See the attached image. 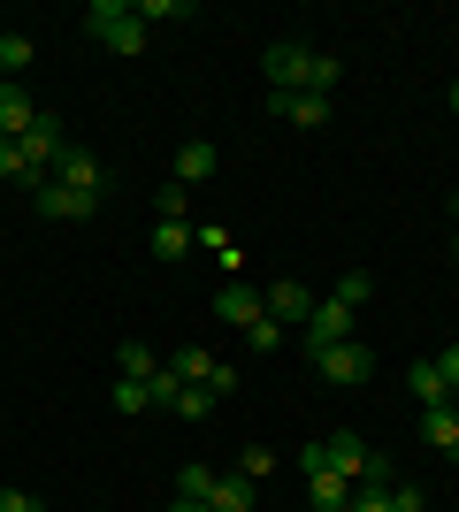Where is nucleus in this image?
Returning <instances> with one entry per match:
<instances>
[{
    "label": "nucleus",
    "instance_id": "16",
    "mask_svg": "<svg viewBox=\"0 0 459 512\" xmlns=\"http://www.w3.org/2000/svg\"><path fill=\"white\" fill-rule=\"evenodd\" d=\"M452 436H459V398H452V406H421V444L444 451Z\"/></svg>",
    "mask_w": 459,
    "mask_h": 512
},
{
    "label": "nucleus",
    "instance_id": "22",
    "mask_svg": "<svg viewBox=\"0 0 459 512\" xmlns=\"http://www.w3.org/2000/svg\"><path fill=\"white\" fill-rule=\"evenodd\" d=\"M23 69H31V39H16V31H8V39H0V77L16 85Z\"/></svg>",
    "mask_w": 459,
    "mask_h": 512
},
{
    "label": "nucleus",
    "instance_id": "4",
    "mask_svg": "<svg viewBox=\"0 0 459 512\" xmlns=\"http://www.w3.org/2000/svg\"><path fill=\"white\" fill-rule=\"evenodd\" d=\"M314 367H322V383H368L375 352L368 344H329V352H314Z\"/></svg>",
    "mask_w": 459,
    "mask_h": 512
},
{
    "label": "nucleus",
    "instance_id": "30",
    "mask_svg": "<svg viewBox=\"0 0 459 512\" xmlns=\"http://www.w3.org/2000/svg\"><path fill=\"white\" fill-rule=\"evenodd\" d=\"M268 467H276V451H261V444H253V451H245V459H238V474H245V482H261Z\"/></svg>",
    "mask_w": 459,
    "mask_h": 512
},
{
    "label": "nucleus",
    "instance_id": "36",
    "mask_svg": "<svg viewBox=\"0 0 459 512\" xmlns=\"http://www.w3.org/2000/svg\"><path fill=\"white\" fill-rule=\"evenodd\" d=\"M169 512H215V505H199V497H176V505Z\"/></svg>",
    "mask_w": 459,
    "mask_h": 512
},
{
    "label": "nucleus",
    "instance_id": "13",
    "mask_svg": "<svg viewBox=\"0 0 459 512\" xmlns=\"http://www.w3.org/2000/svg\"><path fill=\"white\" fill-rule=\"evenodd\" d=\"M322 451H329V467L345 474V482L368 474V444H360V436H322Z\"/></svg>",
    "mask_w": 459,
    "mask_h": 512
},
{
    "label": "nucleus",
    "instance_id": "23",
    "mask_svg": "<svg viewBox=\"0 0 459 512\" xmlns=\"http://www.w3.org/2000/svg\"><path fill=\"white\" fill-rule=\"evenodd\" d=\"M0 176H8V184H31V192L46 184V176L31 169V161H23V146H0Z\"/></svg>",
    "mask_w": 459,
    "mask_h": 512
},
{
    "label": "nucleus",
    "instance_id": "34",
    "mask_svg": "<svg viewBox=\"0 0 459 512\" xmlns=\"http://www.w3.org/2000/svg\"><path fill=\"white\" fill-rule=\"evenodd\" d=\"M437 375H444V383L459 390V344H444V352H437Z\"/></svg>",
    "mask_w": 459,
    "mask_h": 512
},
{
    "label": "nucleus",
    "instance_id": "27",
    "mask_svg": "<svg viewBox=\"0 0 459 512\" xmlns=\"http://www.w3.org/2000/svg\"><path fill=\"white\" fill-rule=\"evenodd\" d=\"M245 344H253V352H276V344H284V321H276V314H261L253 329H245Z\"/></svg>",
    "mask_w": 459,
    "mask_h": 512
},
{
    "label": "nucleus",
    "instance_id": "40",
    "mask_svg": "<svg viewBox=\"0 0 459 512\" xmlns=\"http://www.w3.org/2000/svg\"><path fill=\"white\" fill-rule=\"evenodd\" d=\"M452 253H459V237H452Z\"/></svg>",
    "mask_w": 459,
    "mask_h": 512
},
{
    "label": "nucleus",
    "instance_id": "19",
    "mask_svg": "<svg viewBox=\"0 0 459 512\" xmlns=\"http://www.w3.org/2000/svg\"><path fill=\"white\" fill-rule=\"evenodd\" d=\"M115 375H131V383H153V375H161V360H153V344H123V352H115Z\"/></svg>",
    "mask_w": 459,
    "mask_h": 512
},
{
    "label": "nucleus",
    "instance_id": "18",
    "mask_svg": "<svg viewBox=\"0 0 459 512\" xmlns=\"http://www.w3.org/2000/svg\"><path fill=\"white\" fill-rule=\"evenodd\" d=\"M207 505H215V512H253V482H245V474H215Z\"/></svg>",
    "mask_w": 459,
    "mask_h": 512
},
{
    "label": "nucleus",
    "instance_id": "2",
    "mask_svg": "<svg viewBox=\"0 0 459 512\" xmlns=\"http://www.w3.org/2000/svg\"><path fill=\"white\" fill-rule=\"evenodd\" d=\"M261 69L276 92H314V46H299V39H276L261 54Z\"/></svg>",
    "mask_w": 459,
    "mask_h": 512
},
{
    "label": "nucleus",
    "instance_id": "24",
    "mask_svg": "<svg viewBox=\"0 0 459 512\" xmlns=\"http://www.w3.org/2000/svg\"><path fill=\"white\" fill-rule=\"evenodd\" d=\"M368 291H375V276H368V268H345V276H337V291H329V299H337V306H360V299H368Z\"/></svg>",
    "mask_w": 459,
    "mask_h": 512
},
{
    "label": "nucleus",
    "instance_id": "11",
    "mask_svg": "<svg viewBox=\"0 0 459 512\" xmlns=\"http://www.w3.org/2000/svg\"><path fill=\"white\" fill-rule=\"evenodd\" d=\"M261 306H268L276 321H284V329H299V321L314 314V299H306V283H268V291H261Z\"/></svg>",
    "mask_w": 459,
    "mask_h": 512
},
{
    "label": "nucleus",
    "instance_id": "31",
    "mask_svg": "<svg viewBox=\"0 0 459 512\" xmlns=\"http://www.w3.org/2000/svg\"><path fill=\"white\" fill-rule=\"evenodd\" d=\"M184 207H192V192H184V184H161V214H169V222H184Z\"/></svg>",
    "mask_w": 459,
    "mask_h": 512
},
{
    "label": "nucleus",
    "instance_id": "9",
    "mask_svg": "<svg viewBox=\"0 0 459 512\" xmlns=\"http://www.w3.org/2000/svg\"><path fill=\"white\" fill-rule=\"evenodd\" d=\"M54 184H69V192L100 199V161H92L85 146H62V161H54Z\"/></svg>",
    "mask_w": 459,
    "mask_h": 512
},
{
    "label": "nucleus",
    "instance_id": "10",
    "mask_svg": "<svg viewBox=\"0 0 459 512\" xmlns=\"http://www.w3.org/2000/svg\"><path fill=\"white\" fill-rule=\"evenodd\" d=\"M268 107H276L284 123H299V130H322L329 123V100H322V92H268Z\"/></svg>",
    "mask_w": 459,
    "mask_h": 512
},
{
    "label": "nucleus",
    "instance_id": "3",
    "mask_svg": "<svg viewBox=\"0 0 459 512\" xmlns=\"http://www.w3.org/2000/svg\"><path fill=\"white\" fill-rule=\"evenodd\" d=\"M299 337H306V352H329V344H352V306L322 299V306H314V314L299 321Z\"/></svg>",
    "mask_w": 459,
    "mask_h": 512
},
{
    "label": "nucleus",
    "instance_id": "38",
    "mask_svg": "<svg viewBox=\"0 0 459 512\" xmlns=\"http://www.w3.org/2000/svg\"><path fill=\"white\" fill-rule=\"evenodd\" d=\"M452 115H459V85H452Z\"/></svg>",
    "mask_w": 459,
    "mask_h": 512
},
{
    "label": "nucleus",
    "instance_id": "14",
    "mask_svg": "<svg viewBox=\"0 0 459 512\" xmlns=\"http://www.w3.org/2000/svg\"><path fill=\"white\" fill-rule=\"evenodd\" d=\"M306 497H314L322 512H345V505H352V482H345L337 467H322V474H306Z\"/></svg>",
    "mask_w": 459,
    "mask_h": 512
},
{
    "label": "nucleus",
    "instance_id": "33",
    "mask_svg": "<svg viewBox=\"0 0 459 512\" xmlns=\"http://www.w3.org/2000/svg\"><path fill=\"white\" fill-rule=\"evenodd\" d=\"M391 512H421V490H414V482H406V474H398V482H391Z\"/></svg>",
    "mask_w": 459,
    "mask_h": 512
},
{
    "label": "nucleus",
    "instance_id": "37",
    "mask_svg": "<svg viewBox=\"0 0 459 512\" xmlns=\"http://www.w3.org/2000/svg\"><path fill=\"white\" fill-rule=\"evenodd\" d=\"M444 459H452V467H459V436H452V444H444Z\"/></svg>",
    "mask_w": 459,
    "mask_h": 512
},
{
    "label": "nucleus",
    "instance_id": "29",
    "mask_svg": "<svg viewBox=\"0 0 459 512\" xmlns=\"http://www.w3.org/2000/svg\"><path fill=\"white\" fill-rule=\"evenodd\" d=\"M337 77H345V62H337V54H314V92H322V100H329V85H337Z\"/></svg>",
    "mask_w": 459,
    "mask_h": 512
},
{
    "label": "nucleus",
    "instance_id": "17",
    "mask_svg": "<svg viewBox=\"0 0 459 512\" xmlns=\"http://www.w3.org/2000/svg\"><path fill=\"white\" fill-rule=\"evenodd\" d=\"M406 390H414L421 406H452V383L437 375V360H414V375H406Z\"/></svg>",
    "mask_w": 459,
    "mask_h": 512
},
{
    "label": "nucleus",
    "instance_id": "20",
    "mask_svg": "<svg viewBox=\"0 0 459 512\" xmlns=\"http://www.w3.org/2000/svg\"><path fill=\"white\" fill-rule=\"evenodd\" d=\"M169 413H176V421H207V413H215V390H207V383H184L169 398Z\"/></svg>",
    "mask_w": 459,
    "mask_h": 512
},
{
    "label": "nucleus",
    "instance_id": "35",
    "mask_svg": "<svg viewBox=\"0 0 459 512\" xmlns=\"http://www.w3.org/2000/svg\"><path fill=\"white\" fill-rule=\"evenodd\" d=\"M0 512H39V505H31L23 490H0Z\"/></svg>",
    "mask_w": 459,
    "mask_h": 512
},
{
    "label": "nucleus",
    "instance_id": "12",
    "mask_svg": "<svg viewBox=\"0 0 459 512\" xmlns=\"http://www.w3.org/2000/svg\"><path fill=\"white\" fill-rule=\"evenodd\" d=\"M207 176H215V146H207V138L176 146V169H169V184H184V192H192V184H207Z\"/></svg>",
    "mask_w": 459,
    "mask_h": 512
},
{
    "label": "nucleus",
    "instance_id": "32",
    "mask_svg": "<svg viewBox=\"0 0 459 512\" xmlns=\"http://www.w3.org/2000/svg\"><path fill=\"white\" fill-rule=\"evenodd\" d=\"M352 512H391V490H368V482H360V490H352Z\"/></svg>",
    "mask_w": 459,
    "mask_h": 512
},
{
    "label": "nucleus",
    "instance_id": "28",
    "mask_svg": "<svg viewBox=\"0 0 459 512\" xmlns=\"http://www.w3.org/2000/svg\"><path fill=\"white\" fill-rule=\"evenodd\" d=\"M207 490H215V467H184L176 474V497H199V505H207Z\"/></svg>",
    "mask_w": 459,
    "mask_h": 512
},
{
    "label": "nucleus",
    "instance_id": "6",
    "mask_svg": "<svg viewBox=\"0 0 459 512\" xmlns=\"http://www.w3.org/2000/svg\"><path fill=\"white\" fill-rule=\"evenodd\" d=\"M31 123H39V100H31L23 85H0V146L31 138Z\"/></svg>",
    "mask_w": 459,
    "mask_h": 512
},
{
    "label": "nucleus",
    "instance_id": "21",
    "mask_svg": "<svg viewBox=\"0 0 459 512\" xmlns=\"http://www.w3.org/2000/svg\"><path fill=\"white\" fill-rule=\"evenodd\" d=\"M153 253H161V260H184V253H192V230L161 214V222H153Z\"/></svg>",
    "mask_w": 459,
    "mask_h": 512
},
{
    "label": "nucleus",
    "instance_id": "7",
    "mask_svg": "<svg viewBox=\"0 0 459 512\" xmlns=\"http://www.w3.org/2000/svg\"><path fill=\"white\" fill-rule=\"evenodd\" d=\"M215 314L230 321V329H253V321H261L268 306H261V291H253V283H238V276H230V283L215 291Z\"/></svg>",
    "mask_w": 459,
    "mask_h": 512
},
{
    "label": "nucleus",
    "instance_id": "25",
    "mask_svg": "<svg viewBox=\"0 0 459 512\" xmlns=\"http://www.w3.org/2000/svg\"><path fill=\"white\" fill-rule=\"evenodd\" d=\"M108 398H115V413H146V406H153V390H146V383H131V375H115Z\"/></svg>",
    "mask_w": 459,
    "mask_h": 512
},
{
    "label": "nucleus",
    "instance_id": "1",
    "mask_svg": "<svg viewBox=\"0 0 459 512\" xmlns=\"http://www.w3.org/2000/svg\"><path fill=\"white\" fill-rule=\"evenodd\" d=\"M85 31L108 46V54H146V23H138L131 0H92V8H85Z\"/></svg>",
    "mask_w": 459,
    "mask_h": 512
},
{
    "label": "nucleus",
    "instance_id": "5",
    "mask_svg": "<svg viewBox=\"0 0 459 512\" xmlns=\"http://www.w3.org/2000/svg\"><path fill=\"white\" fill-rule=\"evenodd\" d=\"M31 207H39L46 222H85V214L100 207V199H85V192H69V184H54V176H46L39 192H31Z\"/></svg>",
    "mask_w": 459,
    "mask_h": 512
},
{
    "label": "nucleus",
    "instance_id": "8",
    "mask_svg": "<svg viewBox=\"0 0 459 512\" xmlns=\"http://www.w3.org/2000/svg\"><path fill=\"white\" fill-rule=\"evenodd\" d=\"M16 146H23V161H31L39 176H54V161H62V123H54V115H39V123H31V138H16Z\"/></svg>",
    "mask_w": 459,
    "mask_h": 512
},
{
    "label": "nucleus",
    "instance_id": "41",
    "mask_svg": "<svg viewBox=\"0 0 459 512\" xmlns=\"http://www.w3.org/2000/svg\"><path fill=\"white\" fill-rule=\"evenodd\" d=\"M0 85H8V77H0Z\"/></svg>",
    "mask_w": 459,
    "mask_h": 512
},
{
    "label": "nucleus",
    "instance_id": "15",
    "mask_svg": "<svg viewBox=\"0 0 459 512\" xmlns=\"http://www.w3.org/2000/svg\"><path fill=\"white\" fill-rule=\"evenodd\" d=\"M169 375H176V383H207V375H215V352H207V344H176Z\"/></svg>",
    "mask_w": 459,
    "mask_h": 512
},
{
    "label": "nucleus",
    "instance_id": "42",
    "mask_svg": "<svg viewBox=\"0 0 459 512\" xmlns=\"http://www.w3.org/2000/svg\"><path fill=\"white\" fill-rule=\"evenodd\" d=\"M452 398H459V390H452Z\"/></svg>",
    "mask_w": 459,
    "mask_h": 512
},
{
    "label": "nucleus",
    "instance_id": "39",
    "mask_svg": "<svg viewBox=\"0 0 459 512\" xmlns=\"http://www.w3.org/2000/svg\"><path fill=\"white\" fill-rule=\"evenodd\" d=\"M0 39H8V23H0Z\"/></svg>",
    "mask_w": 459,
    "mask_h": 512
},
{
    "label": "nucleus",
    "instance_id": "26",
    "mask_svg": "<svg viewBox=\"0 0 459 512\" xmlns=\"http://www.w3.org/2000/svg\"><path fill=\"white\" fill-rule=\"evenodd\" d=\"M192 0H138V23H184Z\"/></svg>",
    "mask_w": 459,
    "mask_h": 512
}]
</instances>
